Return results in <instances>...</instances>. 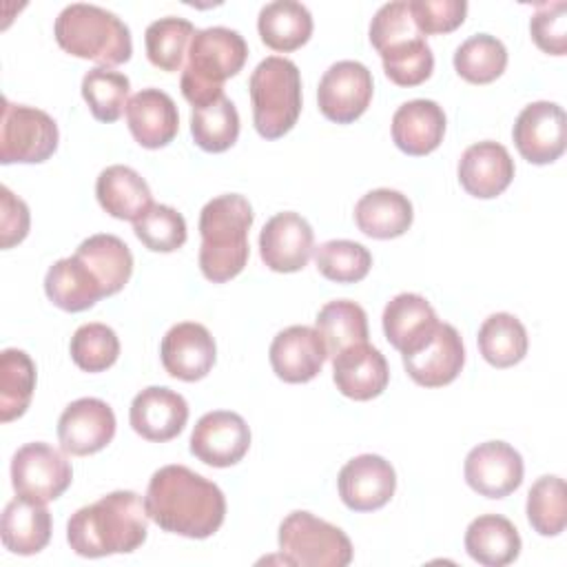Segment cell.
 Wrapping results in <instances>:
<instances>
[{
  "label": "cell",
  "mask_w": 567,
  "mask_h": 567,
  "mask_svg": "<svg viewBox=\"0 0 567 567\" xmlns=\"http://www.w3.org/2000/svg\"><path fill=\"white\" fill-rule=\"evenodd\" d=\"M284 563L299 567H346L352 563V543L346 532L310 512H290L279 525Z\"/></svg>",
  "instance_id": "cell-7"
},
{
  "label": "cell",
  "mask_w": 567,
  "mask_h": 567,
  "mask_svg": "<svg viewBox=\"0 0 567 567\" xmlns=\"http://www.w3.org/2000/svg\"><path fill=\"white\" fill-rule=\"evenodd\" d=\"M465 483L481 496L505 498L523 483L525 465L518 450L505 441H485L472 447L463 463Z\"/></svg>",
  "instance_id": "cell-12"
},
{
  "label": "cell",
  "mask_w": 567,
  "mask_h": 567,
  "mask_svg": "<svg viewBox=\"0 0 567 567\" xmlns=\"http://www.w3.org/2000/svg\"><path fill=\"white\" fill-rule=\"evenodd\" d=\"M115 414L111 405L95 396L71 401L58 419V441L71 456H89L104 450L115 436Z\"/></svg>",
  "instance_id": "cell-13"
},
{
  "label": "cell",
  "mask_w": 567,
  "mask_h": 567,
  "mask_svg": "<svg viewBox=\"0 0 567 567\" xmlns=\"http://www.w3.org/2000/svg\"><path fill=\"white\" fill-rule=\"evenodd\" d=\"M520 534L501 514H481L465 529V551L483 567H505L520 554Z\"/></svg>",
  "instance_id": "cell-30"
},
{
  "label": "cell",
  "mask_w": 567,
  "mask_h": 567,
  "mask_svg": "<svg viewBox=\"0 0 567 567\" xmlns=\"http://www.w3.org/2000/svg\"><path fill=\"white\" fill-rule=\"evenodd\" d=\"M71 481V463L49 443H27L11 458V485L18 496L49 503L60 498Z\"/></svg>",
  "instance_id": "cell-9"
},
{
  "label": "cell",
  "mask_w": 567,
  "mask_h": 567,
  "mask_svg": "<svg viewBox=\"0 0 567 567\" xmlns=\"http://www.w3.org/2000/svg\"><path fill=\"white\" fill-rule=\"evenodd\" d=\"M128 421L142 439L164 443L184 430L188 421V403L171 388L148 385L133 396Z\"/></svg>",
  "instance_id": "cell-20"
},
{
  "label": "cell",
  "mask_w": 567,
  "mask_h": 567,
  "mask_svg": "<svg viewBox=\"0 0 567 567\" xmlns=\"http://www.w3.org/2000/svg\"><path fill=\"white\" fill-rule=\"evenodd\" d=\"M126 124L140 146L162 148L175 140L179 131V113L166 91L148 86L128 100Z\"/></svg>",
  "instance_id": "cell-23"
},
{
  "label": "cell",
  "mask_w": 567,
  "mask_h": 567,
  "mask_svg": "<svg viewBox=\"0 0 567 567\" xmlns=\"http://www.w3.org/2000/svg\"><path fill=\"white\" fill-rule=\"evenodd\" d=\"M381 321L388 343L401 354L421 348L439 326L434 308L416 292H401L392 297L383 308Z\"/></svg>",
  "instance_id": "cell-25"
},
{
  "label": "cell",
  "mask_w": 567,
  "mask_h": 567,
  "mask_svg": "<svg viewBox=\"0 0 567 567\" xmlns=\"http://www.w3.org/2000/svg\"><path fill=\"white\" fill-rule=\"evenodd\" d=\"M29 206L9 186H0V246L7 250L20 244L29 233Z\"/></svg>",
  "instance_id": "cell-48"
},
{
  "label": "cell",
  "mask_w": 567,
  "mask_h": 567,
  "mask_svg": "<svg viewBox=\"0 0 567 567\" xmlns=\"http://www.w3.org/2000/svg\"><path fill=\"white\" fill-rule=\"evenodd\" d=\"M268 359L272 372L281 381L308 383L321 372L328 359V350L317 328L288 326L275 334L268 350Z\"/></svg>",
  "instance_id": "cell-19"
},
{
  "label": "cell",
  "mask_w": 567,
  "mask_h": 567,
  "mask_svg": "<svg viewBox=\"0 0 567 567\" xmlns=\"http://www.w3.org/2000/svg\"><path fill=\"white\" fill-rule=\"evenodd\" d=\"M514 144L529 164H551L567 146V117L560 104L538 100L527 104L512 128Z\"/></svg>",
  "instance_id": "cell-11"
},
{
  "label": "cell",
  "mask_w": 567,
  "mask_h": 567,
  "mask_svg": "<svg viewBox=\"0 0 567 567\" xmlns=\"http://www.w3.org/2000/svg\"><path fill=\"white\" fill-rule=\"evenodd\" d=\"M159 357L164 370L179 381L204 379L217 359V346L210 330L197 321H182L162 337Z\"/></svg>",
  "instance_id": "cell-18"
},
{
  "label": "cell",
  "mask_w": 567,
  "mask_h": 567,
  "mask_svg": "<svg viewBox=\"0 0 567 567\" xmlns=\"http://www.w3.org/2000/svg\"><path fill=\"white\" fill-rule=\"evenodd\" d=\"M246 58L248 44L239 31L228 27L197 29L179 80L182 95L190 106H204L221 97L224 82L244 69Z\"/></svg>",
  "instance_id": "cell-5"
},
{
  "label": "cell",
  "mask_w": 567,
  "mask_h": 567,
  "mask_svg": "<svg viewBox=\"0 0 567 567\" xmlns=\"http://www.w3.org/2000/svg\"><path fill=\"white\" fill-rule=\"evenodd\" d=\"M315 250V233L295 210L272 215L259 233L261 261L275 272L301 270Z\"/></svg>",
  "instance_id": "cell-17"
},
{
  "label": "cell",
  "mask_w": 567,
  "mask_h": 567,
  "mask_svg": "<svg viewBox=\"0 0 567 567\" xmlns=\"http://www.w3.org/2000/svg\"><path fill=\"white\" fill-rule=\"evenodd\" d=\"M144 498L131 489H117L80 507L66 523L69 547L84 558L131 554L148 536Z\"/></svg>",
  "instance_id": "cell-2"
},
{
  "label": "cell",
  "mask_w": 567,
  "mask_h": 567,
  "mask_svg": "<svg viewBox=\"0 0 567 567\" xmlns=\"http://www.w3.org/2000/svg\"><path fill=\"white\" fill-rule=\"evenodd\" d=\"M514 171L509 151L494 140L467 146L458 159V182L467 195L478 199L498 197L512 184Z\"/></svg>",
  "instance_id": "cell-22"
},
{
  "label": "cell",
  "mask_w": 567,
  "mask_h": 567,
  "mask_svg": "<svg viewBox=\"0 0 567 567\" xmlns=\"http://www.w3.org/2000/svg\"><path fill=\"white\" fill-rule=\"evenodd\" d=\"M0 534L11 554L33 556L42 551L51 540V514L47 503L16 496L2 512Z\"/></svg>",
  "instance_id": "cell-29"
},
{
  "label": "cell",
  "mask_w": 567,
  "mask_h": 567,
  "mask_svg": "<svg viewBox=\"0 0 567 567\" xmlns=\"http://www.w3.org/2000/svg\"><path fill=\"white\" fill-rule=\"evenodd\" d=\"M73 363L84 372H104L120 357V339L106 323L93 321L80 326L69 343Z\"/></svg>",
  "instance_id": "cell-42"
},
{
  "label": "cell",
  "mask_w": 567,
  "mask_h": 567,
  "mask_svg": "<svg viewBox=\"0 0 567 567\" xmlns=\"http://www.w3.org/2000/svg\"><path fill=\"white\" fill-rule=\"evenodd\" d=\"M315 328L321 334L328 357H337L341 350L368 341V315L350 299H334L319 308Z\"/></svg>",
  "instance_id": "cell-34"
},
{
  "label": "cell",
  "mask_w": 567,
  "mask_h": 567,
  "mask_svg": "<svg viewBox=\"0 0 567 567\" xmlns=\"http://www.w3.org/2000/svg\"><path fill=\"white\" fill-rule=\"evenodd\" d=\"M131 80L109 66H95L82 78V97L100 122H115L126 111Z\"/></svg>",
  "instance_id": "cell-40"
},
{
  "label": "cell",
  "mask_w": 567,
  "mask_h": 567,
  "mask_svg": "<svg viewBox=\"0 0 567 567\" xmlns=\"http://www.w3.org/2000/svg\"><path fill=\"white\" fill-rule=\"evenodd\" d=\"M257 31L266 47L279 53H290L310 40L312 16L308 7L297 0H275L261 7Z\"/></svg>",
  "instance_id": "cell-31"
},
{
  "label": "cell",
  "mask_w": 567,
  "mask_h": 567,
  "mask_svg": "<svg viewBox=\"0 0 567 567\" xmlns=\"http://www.w3.org/2000/svg\"><path fill=\"white\" fill-rule=\"evenodd\" d=\"M195 31L197 29L193 27L190 20L177 18V16H166L151 22L144 33L148 62L159 71H168V73L179 71L184 64V58L188 55V47Z\"/></svg>",
  "instance_id": "cell-37"
},
{
  "label": "cell",
  "mask_w": 567,
  "mask_h": 567,
  "mask_svg": "<svg viewBox=\"0 0 567 567\" xmlns=\"http://www.w3.org/2000/svg\"><path fill=\"white\" fill-rule=\"evenodd\" d=\"M58 124L42 109L2 100L0 117V162L40 164L58 148Z\"/></svg>",
  "instance_id": "cell-8"
},
{
  "label": "cell",
  "mask_w": 567,
  "mask_h": 567,
  "mask_svg": "<svg viewBox=\"0 0 567 567\" xmlns=\"http://www.w3.org/2000/svg\"><path fill=\"white\" fill-rule=\"evenodd\" d=\"M135 237L153 252H173L186 241V219L173 206L153 204L137 221H133Z\"/></svg>",
  "instance_id": "cell-43"
},
{
  "label": "cell",
  "mask_w": 567,
  "mask_h": 567,
  "mask_svg": "<svg viewBox=\"0 0 567 567\" xmlns=\"http://www.w3.org/2000/svg\"><path fill=\"white\" fill-rule=\"evenodd\" d=\"M421 35L423 33L416 29L405 0L385 2L383 7H379L370 22V44L377 49L379 55Z\"/></svg>",
  "instance_id": "cell-45"
},
{
  "label": "cell",
  "mask_w": 567,
  "mask_h": 567,
  "mask_svg": "<svg viewBox=\"0 0 567 567\" xmlns=\"http://www.w3.org/2000/svg\"><path fill=\"white\" fill-rule=\"evenodd\" d=\"M372 73L357 60H339L319 80L317 104L326 120L350 124L359 120L372 102Z\"/></svg>",
  "instance_id": "cell-10"
},
{
  "label": "cell",
  "mask_w": 567,
  "mask_h": 567,
  "mask_svg": "<svg viewBox=\"0 0 567 567\" xmlns=\"http://www.w3.org/2000/svg\"><path fill=\"white\" fill-rule=\"evenodd\" d=\"M190 135L206 153H224L239 137V113L230 97L221 95L190 111Z\"/></svg>",
  "instance_id": "cell-35"
},
{
  "label": "cell",
  "mask_w": 567,
  "mask_h": 567,
  "mask_svg": "<svg viewBox=\"0 0 567 567\" xmlns=\"http://www.w3.org/2000/svg\"><path fill=\"white\" fill-rule=\"evenodd\" d=\"M478 352L494 368H512L527 354V330L518 317L509 312L489 315L478 328Z\"/></svg>",
  "instance_id": "cell-33"
},
{
  "label": "cell",
  "mask_w": 567,
  "mask_h": 567,
  "mask_svg": "<svg viewBox=\"0 0 567 567\" xmlns=\"http://www.w3.org/2000/svg\"><path fill=\"white\" fill-rule=\"evenodd\" d=\"M44 292L53 306L64 312H82L106 297L91 268L73 252L58 259L44 275Z\"/></svg>",
  "instance_id": "cell-26"
},
{
  "label": "cell",
  "mask_w": 567,
  "mask_h": 567,
  "mask_svg": "<svg viewBox=\"0 0 567 567\" xmlns=\"http://www.w3.org/2000/svg\"><path fill=\"white\" fill-rule=\"evenodd\" d=\"M383 71L396 86H416L434 71V53L425 35L381 53Z\"/></svg>",
  "instance_id": "cell-44"
},
{
  "label": "cell",
  "mask_w": 567,
  "mask_h": 567,
  "mask_svg": "<svg viewBox=\"0 0 567 567\" xmlns=\"http://www.w3.org/2000/svg\"><path fill=\"white\" fill-rule=\"evenodd\" d=\"M95 197L100 206L115 219L137 221L151 206L153 195L146 179L131 166H106L95 182Z\"/></svg>",
  "instance_id": "cell-27"
},
{
  "label": "cell",
  "mask_w": 567,
  "mask_h": 567,
  "mask_svg": "<svg viewBox=\"0 0 567 567\" xmlns=\"http://www.w3.org/2000/svg\"><path fill=\"white\" fill-rule=\"evenodd\" d=\"M532 529L540 536H558L567 525V489L565 481L554 474L540 476L527 494L525 505Z\"/></svg>",
  "instance_id": "cell-39"
},
{
  "label": "cell",
  "mask_w": 567,
  "mask_h": 567,
  "mask_svg": "<svg viewBox=\"0 0 567 567\" xmlns=\"http://www.w3.org/2000/svg\"><path fill=\"white\" fill-rule=\"evenodd\" d=\"M255 213L239 193H226L204 204L199 213V270L213 284L237 277L250 255L248 230Z\"/></svg>",
  "instance_id": "cell-3"
},
{
  "label": "cell",
  "mask_w": 567,
  "mask_h": 567,
  "mask_svg": "<svg viewBox=\"0 0 567 567\" xmlns=\"http://www.w3.org/2000/svg\"><path fill=\"white\" fill-rule=\"evenodd\" d=\"M332 379L343 396L370 401L388 388L390 368L381 350L363 341L332 357Z\"/></svg>",
  "instance_id": "cell-21"
},
{
  "label": "cell",
  "mask_w": 567,
  "mask_h": 567,
  "mask_svg": "<svg viewBox=\"0 0 567 567\" xmlns=\"http://www.w3.org/2000/svg\"><path fill=\"white\" fill-rule=\"evenodd\" d=\"M445 135V113L434 100L403 102L392 115V142L412 157L427 155L439 148Z\"/></svg>",
  "instance_id": "cell-24"
},
{
  "label": "cell",
  "mask_w": 567,
  "mask_h": 567,
  "mask_svg": "<svg viewBox=\"0 0 567 567\" xmlns=\"http://www.w3.org/2000/svg\"><path fill=\"white\" fill-rule=\"evenodd\" d=\"M35 390V363L18 348L0 354V421L9 423L22 416Z\"/></svg>",
  "instance_id": "cell-36"
},
{
  "label": "cell",
  "mask_w": 567,
  "mask_h": 567,
  "mask_svg": "<svg viewBox=\"0 0 567 567\" xmlns=\"http://www.w3.org/2000/svg\"><path fill=\"white\" fill-rule=\"evenodd\" d=\"M250 447V427L237 412H206L193 427L190 454L213 467L239 463Z\"/></svg>",
  "instance_id": "cell-14"
},
{
  "label": "cell",
  "mask_w": 567,
  "mask_h": 567,
  "mask_svg": "<svg viewBox=\"0 0 567 567\" xmlns=\"http://www.w3.org/2000/svg\"><path fill=\"white\" fill-rule=\"evenodd\" d=\"M317 270L337 284H357L372 268L370 250L352 239H330L315 250Z\"/></svg>",
  "instance_id": "cell-41"
},
{
  "label": "cell",
  "mask_w": 567,
  "mask_h": 567,
  "mask_svg": "<svg viewBox=\"0 0 567 567\" xmlns=\"http://www.w3.org/2000/svg\"><path fill=\"white\" fill-rule=\"evenodd\" d=\"M337 487L343 505L352 512H374L394 496L396 472L379 454H359L341 467Z\"/></svg>",
  "instance_id": "cell-16"
},
{
  "label": "cell",
  "mask_w": 567,
  "mask_h": 567,
  "mask_svg": "<svg viewBox=\"0 0 567 567\" xmlns=\"http://www.w3.org/2000/svg\"><path fill=\"white\" fill-rule=\"evenodd\" d=\"M529 33L536 47L549 55H565L567 51V4L563 0L538 4L532 20Z\"/></svg>",
  "instance_id": "cell-46"
},
{
  "label": "cell",
  "mask_w": 567,
  "mask_h": 567,
  "mask_svg": "<svg viewBox=\"0 0 567 567\" xmlns=\"http://www.w3.org/2000/svg\"><path fill=\"white\" fill-rule=\"evenodd\" d=\"M75 255L97 277L106 297L120 292L133 275V252L117 235H91L78 246Z\"/></svg>",
  "instance_id": "cell-32"
},
{
  "label": "cell",
  "mask_w": 567,
  "mask_h": 567,
  "mask_svg": "<svg viewBox=\"0 0 567 567\" xmlns=\"http://www.w3.org/2000/svg\"><path fill=\"white\" fill-rule=\"evenodd\" d=\"M452 62L465 82L489 84L503 75L507 66V49L496 35L476 33L456 47Z\"/></svg>",
  "instance_id": "cell-38"
},
{
  "label": "cell",
  "mask_w": 567,
  "mask_h": 567,
  "mask_svg": "<svg viewBox=\"0 0 567 567\" xmlns=\"http://www.w3.org/2000/svg\"><path fill=\"white\" fill-rule=\"evenodd\" d=\"M53 35L69 55L93 60L102 66L128 62L133 53L131 31L124 20L97 4H66L55 18Z\"/></svg>",
  "instance_id": "cell-4"
},
{
  "label": "cell",
  "mask_w": 567,
  "mask_h": 567,
  "mask_svg": "<svg viewBox=\"0 0 567 567\" xmlns=\"http://www.w3.org/2000/svg\"><path fill=\"white\" fill-rule=\"evenodd\" d=\"M408 7L423 35L450 33L461 27L467 16L465 0H412Z\"/></svg>",
  "instance_id": "cell-47"
},
{
  "label": "cell",
  "mask_w": 567,
  "mask_h": 567,
  "mask_svg": "<svg viewBox=\"0 0 567 567\" xmlns=\"http://www.w3.org/2000/svg\"><path fill=\"white\" fill-rule=\"evenodd\" d=\"M401 357L408 377L416 385L443 388L461 374L465 363V346L452 323L439 321V326L421 348Z\"/></svg>",
  "instance_id": "cell-15"
},
{
  "label": "cell",
  "mask_w": 567,
  "mask_h": 567,
  "mask_svg": "<svg viewBox=\"0 0 567 567\" xmlns=\"http://www.w3.org/2000/svg\"><path fill=\"white\" fill-rule=\"evenodd\" d=\"M252 122L264 140L284 137L301 113V73L281 55L264 58L248 80Z\"/></svg>",
  "instance_id": "cell-6"
},
{
  "label": "cell",
  "mask_w": 567,
  "mask_h": 567,
  "mask_svg": "<svg viewBox=\"0 0 567 567\" xmlns=\"http://www.w3.org/2000/svg\"><path fill=\"white\" fill-rule=\"evenodd\" d=\"M412 202L394 188H374L354 204V221L372 239L401 237L412 226Z\"/></svg>",
  "instance_id": "cell-28"
},
{
  "label": "cell",
  "mask_w": 567,
  "mask_h": 567,
  "mask_svg": "<svg viewBox=\"0 0 567 567\" xmlns=\"http://www.w3.org/2000/svg\"><path fill=\"white\" fill-rule=\"evenodd\" d=\"M144 505L159 529L186 538H208L226 518L224 492L186 465H164L153 472Z\"/></svg>",
  "instance_id": "cell-1"
}]
</instances>
